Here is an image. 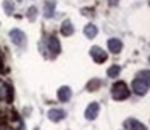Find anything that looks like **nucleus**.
Segmentation results:
<instances>
[{"mask_svg":"<svg viewBox=\"0 0 150 130\" xmlns=\"http://www.w3.org/2000/svg\"><path fill=\"white\" fill-rule=\"evenodd\" d=\"M149 75L150 72L147 71V69H144V71H140L139 74H137V77L132 80V84H131V90L134 92L136 95H145L147 92H149Z\"/></svg>","mask_w":150,"mask_h":130,"instance_id":"1","label":"nucleus"},{"mask_svg":"<svg viewBox=\"0 0 150 130\" xmlns=\"http://www.w3.org/2000/svg\"><path fill=\"white\" fill-rule=\"evenodd\" d=\"M129 87L126 85V82H115L113 87H111V96H113V100L116 101H123L126 100V98H129Z\"/></svg>","mask_w":150,"mask_h":130,"instance_id":"2","label":"nucleus"},{"mask_svg":"<svg viewBox=\"0 0 150 130\" xmlns=\"http://www.w3.org/2000/svg\"><path fill=\"white\" fill-rule=\"evenodd\" d=\"M0 100L7 101V103H11L13 101V88H11L10 84L0 80Z\"/></svg>","mask_w":150,"mask_h":130,"instance_id":"3","label":"nucleus"},{"mask_svg":"<svg viewBox=\"0 0 150 130\" xmlns=\"http://www.w3.org/2000/svg\"><path fill=\"white\" fill-rule=\"evenodd\" d=\"M10 39H11V42L18 47L26 45V36H24V32L20 29H11L10 31Z\"/></svg>","mask_w":150,"mask_h":130,"instance_id":"4","label":"nucleus"},{"mask_svg":"<svg viewBox=\"0 0 150 130\" xmlns=\"http://www.w3.org/2000/svg\"><path fill=\"white\" fill-rule=\"evenodd\" d=\"M91 56L94 58L95 63H103V61H107V58H108L107 52H103L100 47H92L91 48Z\"/></svg>","mask_w":150,"mask_h":130,"instance_id":"5","label":"nucleus"},{"mask_svg":"<svg viewBox=\"0 0 150 130\" xmlns=\"http://www.w3.org/2000/svg\"><path fill=\"white\" fill-rule=\"evenodd\" d=\"M47 45H49V50L53 53V56H57L60 52H62V45H60L58 39L55 36H50L49 40H47Z\"/></svg>","mask_w":150,"mask_h":130,"instance_id":"6","label":"nucleus"},{"mask_svg":"<svg viewBox=\"0 0 150 130\" xmlns=\"http://www.w3.org/2000/svg\"><path fill=\"white\" fill-rule=\"evenodd\" d=\"M98 111H100V106H98V103H95V101H94V103H91V104L87 106V109H86V114H84L86 119L94 120L95 117L98 116Z\"/></svg>","mask_w":150,"mask_h":130,"instance_id":"7","label":"nucleus"},{"mask_svg":"<svg viewBox=\"0 0 150 130\" xmlns=\"http://www.w3.org/2000/svg\"><path fill=\"white\" fill-rule=\"evenodd\" d=\"M71 88L68 87V85H63V87L58 88V92H57V96H58L60 101H63V103H66V101L71 100Z\"/></svg>","mask_w":150,"mask_h":130,"instance_id":"8","label":"nucleus"},{"mask_svg":"<svg viewBox=\"0 0 150 130\" xmlns=\"http://www.w3.org/2000/svg\"><path fill=\"white\" fill-rule=\"evenodd\" d=\"M108 50H110L111 53H120L121 50H123V42H121L120 39H116V37H113V39H108Z\"/></svg>","mask_w":150,"mask_h":130,"instance_id":"9","label":"nucleus"},{"mask_svg":"<svg viewBox=\"0 0 150 130\" xmlns=\"http://www.w3.org/2000/svg\"><path fill=\"white\" fill-rule=\"evenodd\" d=\"M66 117V113L63 109H50L49 111V119L52 122H60Z\"/></svg>","mask_w":150,"mask_h":130,"instance_id":"10","label":"nucleus"},{"mask_svg":"<svg viewBox=\"0 0 150 130\" xmlns=\"http://www.w3.org/2000/svg\"><path fill=\"white\" fill-rule=\"evenodd\" d=\"M124 125H126L129 130H147V127L144 125L142 122L136 120V119H127L126 122H124Z\"/></svg>","mask_w":150,"mask_h":130,"instance_id":"11","label":"nucleus"},{"mask_svg":"<svg viewBox=\"0 0 150 130\" xmlns=\"http://www.w3.org/2000/svg\"><path fill=\"white\" fill-rule=\"evenodd\" d=\"M60 31H62V34H63L65 37L73 36V32H74V27H73V23H71L69 20H65V21L62 23V29H60Z\"/></svg>","mask_w":150,"mask_h":130,"instance_id":"12","label":"nucleus"},{"mask_svg":"<svg viewBox=\"0 0 150 130\" xmlns=\"http://www.w3.org/2000/svg\"><path fill=\"white\" fill-rule=\"evenodd\" d=\"M44 15H45V18H52L53 15H55V2H53V0L45 2V7H44Z\"/></svg>","mask_w":150,"mask_h":130,"instance_id":"13","label":"nucleus"},{"mask_svg":"<svg viewBox=\"0 0 150 130\" xmlns=\"http://www.w3.org/2000/svg\"><path fill=\"white\" fill-rule=\"evenodd\" d=\"M97 26L95 24H87V26L84 27V36L87 37V39H94L95 36H97Z\"/></svg>","mask_w":150,"mask_h":130,"instance_id":"14","label":"nucleus"},{"mask_svg":"<svg viewBox=\"0 0 150 130\" xmlns=\"http://www.w3.org/2000/svg\"><path fill=\"white\" fill-rule=\"evenodd\" d=\"M120 72H121V68L115 64V66H110V68H108L107 75H108V77H111V79H115V77H118V75H120Z\"/></svg>","mask_w":150,"mask_h":130,"instance_id":"15","label":"nucleus"},{"mask_svg":"<svg viewBox=\"0 0 150 130\" xmlns=\"http://www.w3.org/2000/svg\"><path fill=\"white\" fill-rule=\"evenodd\" d=\"M4 8H5V13H7V15H13V11H15L13 0H5V2H4Z\"/></svg>","mask_w":150,"mask_h":130,"instance_id":"16","label":"nucleus"},{"mask_svg":"<svg viewBox=\"0 0 150 130\" xmlns=\"http://www.w3.org/2000/svg\"><path fill=\"white\" fill-rule=\"evenodd\" d=\"M100 85H102V82L98 80V79H94V80H91V82L87 84V88H89L91 92H94V90H97Z\"/></svg>","mask_w":150,"mask_h":130,"instance_id":"17","label":"nucleus"},{"mask_svg":"<svg viewBox=\"0 0 150 130\" xmlns=\"http://www.w3.org/2000/svg\"><path fill=\"white\" fill-rule=\"evenodd\" d=\"M36 13H37V8L31 7L29 10H28V18H29V20H34V18H36Z\"/></svg>","mask_w":150,"mask_h":130,"instance_id":"18","label":"nucleus"},{"mask_svg":"<svg viewBox=\"0 0 150 130\" xmlns=\"http://www.w3.org/2000/svg\"><path fill=\"white\" fill-rule=\"evenodd\" d=\"M108 3H110V7H115V5L120 3V0H108Z\"/></svg>","mask_w":150,"mask_h":130,"instance_id":"19","label":"nucleus"},{"mask_svg":"<svg viewBox=\"0 0 150 130\" xmlns=\"http://www.w3.org/2000/svg\"><path fill=\"white\" fill-rule=\"evenodd\" d=\"M82 13H84V15H92V10H89V8H84V10H82Z\"/></svg>","mask_w":150,"mask_h":130,"instance_id":"20","label":"nucleus"},{"mask_svg":"<svg viewBox=\"0 0 150 130\" xmlns=\"http://www.w3.org/2000/svg\"><path fill=\"white\" fill-rule=\"evenodd\" d=\"M0 66H2V59H0Z\"/></svg>","mask_w":150,"mask_h":130,"instance_id":"21","label":"nucleus"},{"mask_svg":"<svg viewBox=\"0 0 150 130\" xmlns=\"http://www.w3.org/2000/svg\"><path fill=\"white\" fill-rule=\"evenodd\" d=\"M18 2H23V0H18Z\"/></svg>","mask_w":150,"mask_h":130,"instance_id":"22","label":"nucleus"}]
</instances>
